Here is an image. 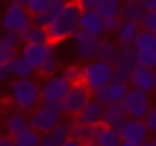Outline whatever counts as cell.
<instances>
[{
    "instance_id": "6da1fadb",
    "label": "cell",
    "mask_w": 156,
    "mask_h": 146,
    "mask_svg": "<svg viewBox=\"0 0 156 146\" xmlns=\"http://www.w3.org/2000/svg\"><path fill=\"white\" fill-rule=\"evenodd\" d=\"M7 100L15 109L32 112L41 102V83L34 78H12L7 83Z\"/></svg>"
},
{
    "instance_id": "7a4b0ae2",
    "label": "cell",
    "mask_w": 156,
    "mask_h": 146,
    "mask_svg": "<svg viewBox=\"0 0 156 146\" xmlns=\"http://www.w3.org/2000/svg\"><path fill=\"white\" fill-rule=\"evenodd\" d=\"M80 5L78 2H63L61 12L56 15V19L46 27L49 32V41L58 44V41H66V39H73V34L80 29Z\"/></svg>"
},
{
    "instance_id": "3957f363",
    "label": "cell",
    "mask_w": 156,
    "mask_h": 146,
    "mask_svg": "<svg viewBox=\"0 0 156 146\" xmlns=\"http://www.w3.org/2000/svg\"><path fill=\"white\" fill-rule=\"evenodd\" d=\"M112 78H115V66L107 63V61L95 58V61H88V63L80 66V83H83L93 95H95L100 88H105Z\"/></svg>"
},
{
    "instance_id": "277c9868",
    "label": "cell",
    "mask_w": 156,
    "mask_h": 146,
    "mask_svg": "<svg viewBox=\"0 0 156 146\" xmlns=\"http://www.w3.org/2000/svg\"><path fill=\"white\" fill-rule=\"evenodd\" d=\"M29 122H32V129H37L39 134H49L54 127H58L63 122L61 102H39L29 112Z\"/></svg>"
},
{
    "instance_id": "5b68a950",
    "label": "cell",
    "mask_w": 156,
    "mask_h": 146,
    "mask_svg": "<svg viewBox=\"0 0 156 146\" xmlns=\"http://www.w3.org/2000/svg\"><path fill=\"white\" fill-rule=\"evenodd\" d=\"M34 22V15L27 10V5H20V2H10L2 12V19H0V27L2 32H24L29 24Z\"/></svg>"
},
{
    "instance_id": "8992f818",
    "label": "cell",
    "mask_w": 156,
    "mask_h": 146,
    "mask_svg": "<svg viewBox=\"0 0 156 146\" xmlns=\"http://www.w3.org/2000/svg\"><path fill=\"white\" fill-rule=\"evenodd\" d=\"M93 100V92L83 85V83H73L71 88H68V92H66V97L61 100V107H63V114H68V117H76L88 102Z\"/></svg>"
},
{
    "instance_id": "52a82bcc",
    "label": "cell",
    "mask_w": 156,
    "mask_h": 146,
    "mask_svg": "<svg viewBox=\"0 0 156 146\" xmlns=\"http://www.w3.org/2000/svg\"><path fill=\"white\" fill-rule=\"evenodd\" d=\"M149 95H151V92H146V90L129 88L127 97L122 100V105H124L127 114H129V117H134V119H144V117H146V112L151 109V97H149Z\"/></svg>"
},
{
    "instance_id": "ba28073f",
    "label": "cell",
    "mask_w": 156,
    "mask_h": 146,
    "mask_svg": "<svg viewBox=\"0 0 156 146\" xmlns=\"http://www.w3.org/2000/svg\"><path fill=\"white\" fill-rule=\"evenodd\" d=\"M73 51H76V56L83 61V63H88V61H95L98 58V51H100V36H90V34H85V32H76L73 34Z\"/></svg>"
},
{
    "instance_id": "9c48e42d",
    "label": "cell",
    "mask_w": 156,
    "mask_h": 146,
    "mask_svg": "<svg viewBox=\"0 0 156 146\" xmlns=\"http://www.w3.org/2000/svg\"><path fill=\"white\" fill-rule=\"evenodd\" d=\"M71 85H73V83H68V80L61 75V71H58L56 75L44 78V80H41V102H61V100L66 97V92H68Z\"/></svg>"
},
{
    "instance_id": "30bf717a",
    "label": "cell",
    "mask_w": 156,
    "mask_h": 146,
    "mask_svg": "<svg viewBox=\"0 0 156 146\" xmlns=\"http://www.w3.org/2000/svg\"><path fill=\"white\" fill-rule=\"evenodd\" d=\"M2 129H5V136H10V139L15 141L17 136H22L24 131L32 129V122H29L27 112H22V109H10V112H5V117H2Z\"/></svg>"
},
{
    "instance_id": "8fae6325",
    "label": "cell",
    "mask_w": 156,
    "mask_h": 146,
    "mask_svg": "<svg viewBox=\"0 0 156 146\" xmlns=\"http://www.w3.org/2000/svg\"><path fill=\"white\" fill-rule=\"evenodd\" d=\"M115 78L117 80H129L132 71L139 66L136 63V49L134 46H119L117 51V58H115Z\"/></svg>"
},
{
    "instance_id": "7c38bea8",
    "label": "cell",
    "mask_w": 156,
    "mask_h": 146,
    "mask_svg": "<svg viewBox=\"0 0 156 146\" xmlns=\"http://www.w3.org/2000/svg\"><path fill=\"white\" fill-rule=\"evenodd\" d=\"M129 80H117V78H112L105 88H100L98 92H95V100H100L105 107L107 105H112V102H122L124 97H127V92H129Z\"/></svg>"
},
{
    "instance_id": "4fadbf2b",
    "label": "cell",
    "mask_w": 156,
    "mask_h": 146,
    "mask_svg": "<svg viewBox=\"0 0 156 146\" xmlns=\"http://www.w3.org/2000/svg\"><path fill=\"white\" fill-rule=\"evenodd\" d=\"M149 134H151V131L146 129V122H144V119L127 117V122L119 127V136H122V141H139V144H146Z\"/></svg>"
},
{
    "instance_id": "5bb4252c",
    "label": "cell",
    "mask_w": 156,
    "mask_h": 146,
    "mask_svg": "<svg viewBox=\"0 0 156 146\" xmlns=\"http://www.w3.org/2000/svg\"><path fill=\"white\" fill-rule=\"evenodd\" d=\"M80 32L102 39V34H107V29H105V17H102L98 10H83V12H80Z\"/></svg>"
},
{
    "instance_id": "9a60e30c",
    "label": "cell",
    "mask_w": 156,
    "mask_h": 146,
    "mask_svg": "<svg viewBox=\"0 0 156 146\" xmlns=\"http://www.w3.org/2000/svg\"><path fill=\"white\" fill-rule=\"evenodd\" d=\"M129 85L139 88V90H146V92H156V71L146 68V66H136L129 75Z\"/></svg>"
},
{
    "instance_id": "2e32d148",
    "label": "cell",
    "mask_w": 156,
    "mask_h": 146,
    "mask_svg": "<svg viewBox=\"0 0 156 146\" xmlns=\"http://www.w3.org/2000/svg\"><path fill=\"white\" fill-rule=\"evenodd\" d=\"M51 51H56V46H54V41H46V44H22V51H20V54H22L34 68H39Z\"/></svg>"
},
{
    "instance_id": "e0dca14e",
    "label": "cell",
    "mask_w": 156,
    "mask_h": 146,
    "mask_svg": "<svg viewBox=\"0 0 156 146\" xmlns=\"http://www.w3.org/2000/svg\"><path fill=\"white\" fill-rule=\"evenodd\" d=\"M102 114H105V105L100 102V100H90L78 114H76V119L78 122H83V124H90V127H98V124H102Z\"/></svg>"
},
{
    "instance_id": "ac0fdd59",
    "label": "cell",
    "mask_w": 156,
    "mask_h": 146,
    "mask_svg": "<svg viewBox=\"0 0 156 146\" xmlns=\"http://www.w3.org/2000/svg\"><path fill=\"white\" fill-rule=\"evenodd\" d=\"M139 32H141V24H139V22H127V19H122L119 29L115 32V41H117L119 46H134Z\"/></svg>"
},
{
    "instance_id": "d6986e66",
    "label": "cell",
    "mask_w": 156,
    "mask_h": 146,
    "mask_svg": "<svg viewBox=\"0 0 156 146\" xmlns=\"http://www.w3.org/2000/svg\"><path fill=\"white\" fill-rule=\"evenodd\" d=\"M127 117H129V114H127L124 105H122V102H112V105H107V107H105V114H102V124L119 129V127L127 122Z\"/></svg>"
},
{
    "instance_id": "ffe728a7",
    "label": "cell",
    "mask_w": 156,
    "mask_h": 146,
    "mask_svg": "<svg viewBox=\"0 0 156 146\" xmlns=\"http://www.w3.org/2000/svg\"><path fill=\"white\" fill-rule=\"evenodd\" d=\"M7 68H10V75H12V78H34V73H37V68H34L22 54H15L12 61L7 63Z\"/></svg>"
},
{
    "instance_id": "44dd1931",
    "label": "cell",
    "mask_w": 156,
    "mask_h": 146,
    "mask_svg": "<svg viewBox=\"0 0 156 146\" xmlns=\"http://www.w3.org/2000/svg\"><path fill=\"white\" fill-rule=\"evenodd\" d=\"M95 144L98 146H122L119 129L107 127V124H98V129H95Z\"/></svg>"
},
{
    "instance_id": "7402d4cb",
    "label": "cell",
    "mask_w": 156,
    "mask_h": 146,
    "mask_svg": "<svg viewBox=\"0 0 156 146\" xmlns=\"http://www.w3.org/2000/svg\"><path fill=\"white\" fill-rule=\"evenodd\" d=\"M95 129H98V127L83 124V122H78V119L73 117V122H71V139H76V141H80V144H90V141H95Z\"/></svg>"
},
{
    "instance_id": "603a6c76",
    "label": "cell",
    "mask_w": 156,
    "mask_h": 146,
    "mask_svg": "<svg viewBox=\"0 0 156 146\" xmlns=\"http://www.w3.org/2000/svg\"><path fill=\"white\" fill-rule=\"evenodd\" d=\"M49 41V32L46 27H39V24H29L24 32H22V44H46Z\"/></svg>"
},
{
    "instance_id": "cb8c5ba5",
    "label": "cell",
    "mask_w": 156,
    "mask_h": 146,
    "mask_svg": "<svg viewBox=\"0 0 156 146\" xmlns=\"http://www.w3.org/2000/svg\"><path fill=\"white\" fill-rule=\"evenodd\" d=\"M122 5H124V0H100L95 10L105 19H122Z\"/></svg>"
},
{
    "instance_id": "d4e9b609",
    "label": "cell",
    "mask_w": 156,
    "mask_h": 146,
    "mask_svg": "<svg viewBox=\"0 0 156 146\" xmlns=\"http://www.w3.org/2000/svg\"><path fill=\"white\" fill-rule=\"evenodd\" d=\"M71 139V122H61L58 127H54L49 134H44V141L54 144V146H61L63 141Z\"/></svg>"
},
{
    "instance_id": "484cf974",
    "label": "cell",
    "mask_w": 156,
    "mask_h": 146,
    "mask_svg": "<svg viewBox=\"0 0 156 146\" xmlns=\"http://www.w3.org/2000/svg\"><path fill=\"white\" fill-rule=\"evenodd\" d=\"M144 15H146V10L139 2H124L122 5V19H127V22H139L141 24Z\"/></svg>"
},
{
    "instance_id": "4316f807",
    "label": "cell",
    "mask_w": 156,
    "mask_h": 146,
    "mask_svg": "<svg viewBox=\"0 0 156 146\" xmlns=\"http://www.w3.org/2000/svg\"><path fill=\"white\" fill-rule=\"evenodd\" d=\"M117 51H119V44L117 41H100V51H98V58L100 61H107V63H115L117 58Z\"/></svg>"
},
{
    "instance_id": "83f0119b",
    "label": "cell",
    "mask_w": 156,
    "mask_h": 146,
    "mask_svg": "<svg viewBox=\"0 0 156 146\" xmlns=\"http://www.w3.org/2000/svg\"><path fill=\"white\" fill-rule=\"evenodd\" d=\"M37 73H39L41 78H49V75H56V73H58V56H56V51H51V54L44 58V63L37 68Z\"/></svg>"
},
{
    "instance_id": "f1b7e54d",
    "label": "cell",
    "mask_w": 156,
    "mask_h": 146,
    "mask_svg": "<svg viewBox=\"0 0 156 146\" xmlns=\"http://www.w3.org/2000/svg\"><path fill=\"white\" fill-rule=\"evenodd\" d=\"M61 7H63V2H54L46 12H41V15H37V17H34V24H39V27H49V24L56 19V15L61 12Z\"/></svg>"
},
{
    "instance_id": "f546056e",
    "label": "cell",
    "mask_w": 156,
    "mask_h": 146,
    "mask_svg": "<svg viewBox=\"0 0 156 146\" xmlns=\"http://www.w3.org/2000/svg\"><path fill=\"white\" fill-rule=\"evenodd\" d=\"M136 63L156 71V49H136Z\"/></svg>"
},
{
    "instance_id": "4dcf8cb0",
    "label": "cell",
    "mask_w": 156,
    "mask_h": 146,
    "mask_svg": "<svg viewBox=\"0 0 156 146\" xmlns=\"http://www.w3.org/2000/svg\"><path fill=\"white\" fill-rule=\"evenodd\" d=\"M134 49H156V34L149 29H141L134 41Z\"/></svg>"
},
{
    "instance_id": "1f68e13d",
    "label": "cell",
    "mask_w": 156,
    "mask_h": 146,
    "mask_svg": "<svg viewBox=\"0 0 156 146\" xmlns=\"http://www.w3.org/2000/svg\"><path fill=\"white\" fill-rule=\"evenodd\" d=\"M41 136H44V134H39L37 129H29V131H24L22 136H17L15 144H22V146H39V144H41Z\"/></svg>"
},
{
    "instance_id": "d6a6232c",
    "label": "cell",
    "mask_w": 156,
    "mask_h": 146,
    "mask_svg": "<svg viewBox=\"0 0 156 146\" xmlns=\"http://www.w3.org/2000/svg\"><path fill=\"white\" fill-rule=\"evenodd\" d=\"M0 41L5 44V46H10V49H20V44H22V34L20 32H2V36H0Z\"/></svg>"
},
{
    "instance_id": "836d02e7",
    "label": "cell",
    "mask_w": 156,
    "mask_h": 146,
    "mask_svg": "<svg viewBox=\"0 0 156 146\" xmlns=\"http://www.w3.org/2000/svg\"><path fill=\"white\" fill-rule=\"evenodd\" d=\"M51 5H54V0H29V2H27V10H29V12L37 17V15L46 12Z\"/></svg>"
},
{
    "instance_id": "e575fe53",
    "label": "cell",
    "mask_w": 156,
    "mask_h": 146,
    "mask_svg": "<svg viewBox=\"0 0 156 146\" xmlns=\"http://www.w3.org/2000/svg\"><path fill=\"white\" fill-rule=\"evenodd\" d=\"M61 75L68 80V83H80V66H66L61 71Z\"/></svg>"
},
{
    "instance_id": "d590c367",
    "label": "cell",
    "mask_w": 156,
    "mask_h": 146,
    "mask_svg": "<svg viewBox=\"0 0 156 146\" xmlns=\"http://www.w3.org/2000/svg\"><path fill=\"white\" fill-rule=\"evenodd\" d=\"M141 29H149V32L156 29V10H151V12L144 15V19H141Z\"/></svg>"
},
{
    "instance_id": "8d00e7d4",
    "label": "cell",
    "mask_w": 156,
    "mask_h": 146,
    "mask_svg": "<svg viewBox=\"0 0 156 146\" xmlns=\"http://www.w3.org/2000/svg\"><path fill=\"white\" fill-rule=\"evenodd\" d=\"M144 122H146V129H149L151 134H156V105H151V109L146 112Z\"/></svg>"
},
{
    "instance_id": "74e56055",
    "label": "cell",
    "mask_w": 156,
    "mask_h": 146,
    "mask_svg": "<svg viewBox=\"0 0 156 146\" xmlns=\"http://www.w3.org/2000/svg\"><path fill=\"white\" fill-rule=\"evenodd\" d=\"M15 54H17L15 49H10V46H5V44L0 41V63H10Z\"/></svg>"
},
{
    "instance_id": "f35d334b",
    "label": "cell",
    "mask_w": 156,
    "mask_h": 146,
    "mask_svg": "<svg viewBox=\"0 0 156 146\" xmlns=\"http://www.w3.org/2000/svg\"><path fill=\"white\" fill-rule=\"evenodd\" d=\"M10 80H12V75H10L7 63H0V83H10Z\"/></svg>"
},
{
    "instance_id": "ab89813d",
    "label": "cell",
    "mask_w": 156,
    "mask_h": 146,
    "mask_svg": "<svg viewBox=\"0 0 156 146\" xmlns=\"http://www.w3.org/2000/svg\"><path fill=\"white\" fill-rule=\"evenodd\" d=\"M119 24H122V19H105V29H107V32H112V34L119 29Z\"/></svg>"
},
{
    "instance_id": "60d3db41",
    "label": "cell",
    "mask_w": 156,
    "mask_h": 146,
    "mask_svg": "<svg viewBox=\"0 0 156 146\" xmlns=\"http://www.w3.org/2000/svg\"><path fill=\"white\" fill-rule=\"evenodd\" d=\"M76 2L80 5V10H95L100 0H76Z\"/></svg>"
},
{
    "instance_id": "b9f144b4",
    "label": "cell",
    "mask_w": 156,
    "mask_h": 146,
    "mask_svg": "<svg viewBox=\"0 0 156 146\" xmlns=\"http://www.w3.org/2000/svg\"><path fill=\"white\" fill-rule=\"evenodd\" d=\"M139 5L146 10V12H151V10H156V0H139Z\"/></svg>"
},
{
    "instance_id": "7bdbcfd3",
    "label": "cell",
    "mask_w": 156,
    "mask_h": 146,
    "mask_svg": "<svg viewBox=\"0 0 156 146\" xmlns=\"http://www.w3.org/2000/svg\"><path fill=\"white\" fill-rule=\"evenodd\" d=\"M0 146H15V141L10 136H0Z\"/></svg>"
},
{
    "instance_id": "ee69618b",
    "label": "cell",
    "mask_w": 156,
    "mask_h": 146,
    "mask_svg": "<svg viewBox=\"0 0 156 146\" xmlns=\"http://www.w3.org/2000/svg\"><path fill=\"white\" fill-rule=\"evenodd\" d=\"M61 146H85V144H80V141H76V139H68V141H63Z\"/></svg>"
},
{
    "instance_id": "f6af8a7d",
    "label": "cell",
    "mask_w": 156,
    "mask_h": 146,
    "mask_svg": "<svg viewBox=\"0 0 156 146\" xmlns=\"http://www.w3.org/2000/svg\"><path fill=\"white\" fill-rule=\"evenodd\" d=\"M122 146H146V144H139V141H122Z\"/></svg>"
},
{
    "instance_id": "bcb514c9",
    "label": "cell",
    "mask_w": 156,
    "mask_h": 146,
    "mask_svg": "<svg viewBox=\"0 0 156 146\" xmlns=\"http://www.w3.org/2000/svg\"><path fill=\"white\" fill-rule=\"evenodd\" d=\"M39 146H54V144H49V141H44V136H41V144Z\"/></svg>"
},
{
    "instance_id": "7dc6e473",
    "label": "cell",
    "mask_w": 156,
    "mask_h": 146,
    "mask_svg": "<svg viewBox=\"0 0 156 146\" xmlns=\"http://www.w3.org/2000/svg\"><path fill=\"white\" fill-rule=\"evenodd\" d=\"M149 146H156V134L151 136V141H149Z\"/></svg>"
},
{
    "instance_id": "c3c4849f",
    "label": "cell",
    "mask_w": 156,
    "mask_h": 146,
    "mask_svg": "<svg viewBox=\"0 0 156 146\" xmlns=\"http://www.w3.org/2000/svg\"><path fill=\"white\" fill-rule=\"evenodd\" d=\"M10 2H20V5H27L29 0H10Z\"/></svg>"
},
{
    "instance_id": "681fc988",
    "label": "cell",
    "mask_w": 156,
    "mask_h": 146,
    "mask_svg": "<svg viewBox=\"0 0 156 146\" xmlns=\"http://www.w3.org/2000/svg\"><path fill=\"white\" fill-rule=\"evenodd\" d=\"M54 2H76V0H54Z\"/></svg>"
},
{
    "instance_id": "f907efd6",
    "label": "cell",
    "mask_w": 156,
    "mask_h": 146,
    "mask_svg": "<svg viewBox=\"0 0 156 146\" xmlns=\"http://www.w3.org/2000/svg\"><path fill=\"white\" fill-rule=\"evenodd\" d=\"M85 146H98V144H95V141H90V144H85Z\"/></svg>"
},
{
    "instance_id": "816d5d0a",
    "label": "cell",
    "mask_w": 156,
    "mask_h": 146,
    "mask_svg": "<svg viewBox=\"0 0 156 146\" xmlns=\"http://www.w3.org/2000/svg\"><path fill=\"white\" fill-rule=\"evenodd\" d=\"M124 2H139V0H124Z\"/></svg>"
},
{
    "instance_id": "f5cc1de1",
    "label": "cell",
    "mask_w": 156,
    "mask_h": 146,
    "mask_svg": "<svg viewBox=\"0 0 156 146\" xmlns=\"http://www.w3.org/2000/svg\"><path fill=\"white\" fill-rule=\"evenodd\" d=\"M15 146H22V144H15Z\"/></svg>"
},
{
    "instance_id": "db71d44e",
    "label": "cell",
    "mask_w": 156,
    "mask_h": 146,
    "mask_svg": "<svg viewBox=\"0 0 156 146\" xmlns=\"http://www.w3.org/2000/svg\"><path fill=\"white\" fill-rule=\"evenodd\" d=\"M0 136H5V134H0Z\"/></svg>"
},
{
    "instance_id": "11a10c76",
    "label": "cell",
    "mask_w": 156,
    "mask_h": 146,
    "mask_svg": "<svg viewBox=\"0 0 156 146\" xmlns=\"http://www.w3.org/2000/svg\"><path fill=\"white\" fill-rule=\"evenodd\" d=\"M154 34H156V29H154Z\"/></svg>"
},
{
    "instance_id": "9f6ffc18",
    "label": "cell",
    "mask_w": 156,
    "mask_h": 146,
    "mask_svg": "<svg viewBox=\"0 0 156 146\" xmlns=\"http://www.w3.org/2000/svg\"><path fill=\"white\" fill-rule=\"evenodd\" d=\"M146 146H149V141H146Z\"/></svg>"
},
{
    "instance_id": "6f0895ef",
    "label": "cell",
    "mask_w": 156,
    "mask_h": 146,
    "mask_svg": "<svg viewBox=\"0 0 156 146\" xmlns=\"http://www.w3.org/2000/svg\"><path fill=\"white\" fill-rule=\"evenodd\" d=\"M0 19H2V17H0Z\"/></svg>"
},
{
    "instance_id": "680465c9",
    "label": "cell",
    "mask_w": 156,
    "mask_h": 146,
    "mask_svg": "<svg viewBox=\"0 0 156 146\" xmlns=\"http://www.w3.org/2000/svg\"><path fill=\"white\" fill-rule=\"evenodd\" d=\"M0 36H2V34H0Z\"/></svg>"
}]
</instances>
